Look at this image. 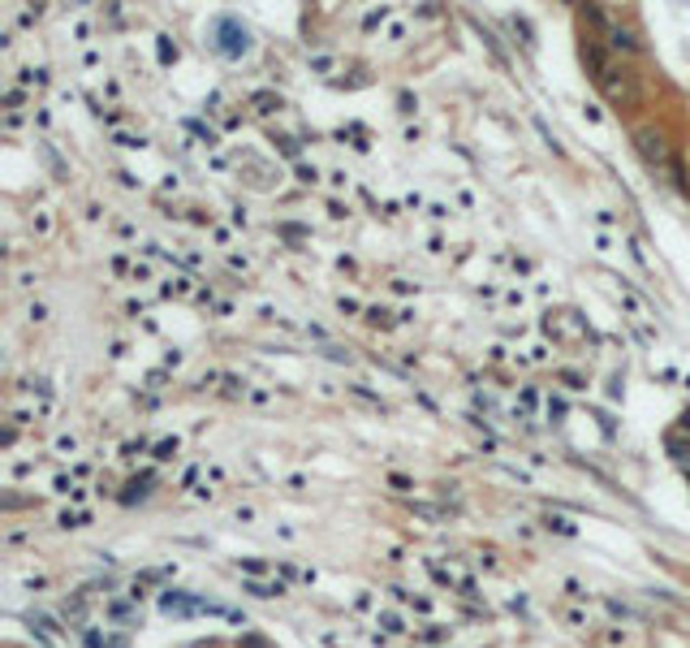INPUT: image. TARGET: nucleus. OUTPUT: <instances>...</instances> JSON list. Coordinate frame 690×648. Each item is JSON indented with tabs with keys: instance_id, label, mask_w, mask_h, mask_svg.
Here are the masks:
<instances>
[{
	"instance_id": "obj_1",
	"label": "nucleus",
	"mask_w": 690,
	"mask_h": 648,
	"mask_svg": "<svg viewBox=\"0 0 690 648\" xmlns=\"http://www.w3.org/2000/svg\"><path fill=\"white\" fill-rule=\"evenodd\" d=\"M596 83H600V91H605V95L613 100V104H630V100H638V86H635V78H630L626 70H617V65H600Z\"/></svg>"
},
{
	"instance_id": "obj_2",
	"label": "nucleus",
	"mask_w": 690,
	"mask_h": 648,
	"mask_svg": "<svg viewBox=\"0 0 690 648\" xmlns=\"http://www.w3.org/2000/svg\"><path fill=\"white\" fill-rule=\"evenodd\" d=\"M216 35H224L221 44H216L224 57H242L250 48V30L242 27V22H233V18H221V22H216Z\"/></svg>"
},
{
	"instance_id": "obj_3",
	"label": "nucleus",
	"mask_w": 690,
	"mask_h": 648,
	"mask_svg": "<svg viewBox=\"0 0 690 648\" xmlns=\"http://www.w3.org/2000/svg\"><path fill=\"white\" fill-rule=\"evenodd\" d=\"M635 143H638V152H643L647 165H669V147H664V139L656 130H638Z\"/></svg>"
},
{
	"instance_id": "obj_4",
	"label": "nucleus",
	"mask_w": 690,
	"mask_h": 648,
	"mask_svg": "<svg viewBox=\"0 0 690 648\" xmlns=\"http://www.w3.org/2000/svg\"><path fill=\"white\" fill-rule=\"evenodd\" d=\"M613 44H617V48H626V53H635V48H638V39L630 35V30H613Z\"/></svg>"
}]
</instances>
